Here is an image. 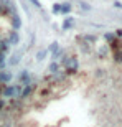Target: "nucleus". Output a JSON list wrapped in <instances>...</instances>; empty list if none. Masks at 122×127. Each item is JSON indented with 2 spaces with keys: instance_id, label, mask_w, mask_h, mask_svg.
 Segmentation results:
<instances>
[{
  "instance_id": "dca6fc26",
  "label": "nucleus",
  "mask_w": 122,
  "mask_h": 127,
  "mask_svg": "<svg viewBox=\"0 0 122 127\" xmlns=\"http://www.w3.org/2000/svg\"><path fill=\"white\" fill-rule=\"evenodd\" d=\"M79 7H81V8H83V10H91V7H89V5H88V3H84V2H83V3L79 5Z\"/></svg>"
},
{
  "instance_id": "9d476101",
  "label": "nucleus",
  "mask_w": 122,
  "mask_h": 127,
  "mask_svg": "<svg viewBox=\"0 0 122 127\" xmlns=\"http://www.w3.org/2000/svg\"><path fill=\"white\" fill-rule=\"evenodd\" d=\"M71 12V5L69 3H63L61 5V12L60 13H69Z\"/></svg>"
},
{
  "instance_id": "0eeeda50",
  "label": "nucleus",
  "mask_w": 122,
  "mask_h": 127,
  "mask_svg": "<svg viewBox=\"0 0 122 127\" xmlns=\"http://www.w3.org/2000/svg\"><path fill=\"white\" fill-rule=\"evenodd\" d=\"M33 88H35V86H28V84H27V88H25V89H23V93H22V94H20V96H22V97H27V96H30V94H31V91H33Z\"/></svg>"
},
{
  "instance_id": "423d86ee",
  "label": "nucleus",
  "mask_w": 122,
  "mask_h": 127,
  "mask_svg": "<svg viewBox=\"0 0 122 127\" xmlns=\"http://www.w3.org/2000/svg\"><path fill=\"white\" fill-rule=\"evenodd\" d=\"M20 81H22V83H23L25 86L28 84V81H30V74H28V71H23V73L20 74Z\"/></svg>"
},
{
  "instance_id": "aec40b11",
  "label": "nucleus",
  "mask_w": 122,
  "mask_h": 127,
  "mask_svg": "<svg viewBox=\"0 0 122 127\" xmlns=\"http://www.w3.org/2000/svg\"><path fill=\"white\" fill-rule=\"evenodd\" d=\"M116 35H117V36H122V30H116Z\"/></svg>"
},
{
  "instance_id": "a211bd4d",
  "label": "nucleus",
  "mask_w": 122,
  "mask_h": 127,
  "mask_svg": "<svg viewBox=\"0 0 122 127\" xmlns=\"http://www.w3.org/2000/svg\"><path fill=\"white\" fill-rule=\"evenodd\" d=\"M5 66V60H3V55H0V68Z\"/></svg>"
},
{
  "instance_id": "f03ea898",
  "label": "nucleus",
  "mask_w": 122,
  "mask_h": 127,
  "mask_svg": "<svg viewBox=\"0 0 122 127\" xmlns=\"http://www.w3.org/2000/svg\"><path fill=\"white\" fill-rule=\"evenodd\" d=\"M7 97H15V96H18L20 94V88L18 86H10V88H7L3 93Z\"/></svg>"
},
{
  "instance_id": "f257e3e1",
  "label": "nucleus",
  "mask_w": 122,
  "mask_h": 127,
  "mask_svg": "<svg viewBox=\"0 0 122 127\" xmlns=\"http://www.w3.org/2000/svg\"><path fill=\"white\" fill-rule=\"evenodd\" d=\"M63 63H64L66 66V73H69V74H74L76 71H78V60L76 58H63Z\"/></svg>"
},
{
  "instance_id": "f8f14e48",
  "label": "nucleus",
  "mask_w": 122,
  "mask_h": 127,
  "mask_svg": "<svg viewBox=\"0 0 122 127\" xmlns=\"http://www.w3.org/2000/svg\"><path fill=\"white\" fill-rule=\"evenodd\" d=\"M45 56H46V51H38V53H36V60H38V61L45 60Z\"/></svg>"
},
{
  "instance_id": "39448f33",
  "label": "nucleus",
  "mask_w": 122,
  "mask_h": 127,
  "mask_svg": "<svg viewBox=\"0 0 122 127\" xmlns=\"http://www.w3.org/2000/svg\"><path fill=\"white\" fill-rule=\"evenodd\" d=\"M18 33L17 32H13L12 33V35H10V40H8V45H17V43H18Z\"/></svg>"
},
{
  "instance_id": "4468645a",
  "label": "nucleus",
  "mask_w": 122,
  "mask_h": 127,
  "mask_svg": "<svg viewBox=\"0 0 122 127\" xmlns=\"http://www.w3.org/2000/svg\"><path fill=\"white\" fill-rule=\"evenodd\" d=\"M106 40L111 43V41H114V40H116V36H114L112 33H106Z\"/></svg>"
},
{
  "instance_id": "6e6552de",
  "label": "nucleus",
  "mask_w": 122,
  "mask_h": 127,
  "mask_svg": "<svg viewBox=\"0 0 122 127\" xmlns=\"http://www.w3.org/2000/svg\"><path fill=\"white\" fill-rule=\"evenodd\" d=\"M58 68H60V64H58V63H51V64H50V68H48V71H50L51 74H56V73H58Z\"/></svg>"
},
{
  "instance_id": "7ed1b4c3",
  "label": "nucleus",
  "mask_w": 122,
  "mask_h": 127,
  "mask_svg": "<svg viewBox=\"0 0 122 127\" xmlns=\"http://www.w3.org/2000/svg\"><path fill=\"white\" fill-rule=\"evenodd\" d=\"M12 25H13L15 30H20V27H22V20H20V17L17 13L13 15V18H12Z\"/></svg>"
},
{
  "instance_id": "f3484780",
  "label": "nucleus",
  "mask_w": 122,
  "mask_h": 127,
  "mask_svg": "<svg viewBox=\"0 0 122 127\" xmlns=\"http://www.w3.org/2000/svg\"><path fill=\"white\" fill-rule=\"evenodd\" d=\"M30 2H31V3L35 5V7H38V8H40V7H41V3H40V2H38V0H30Z\"/></svg>"
},
{
  "instance_id": "1a4fd4ad",
  "label": "nucleus",
  "mask_w": 122,
  "mask_h": 127,
  "mask_svg": "<svg viewBox=\"0 0 122 127\" xmlns=\"http://www.w3.org/2000/svg\"><path fill=\"white\" fill-rule=\"evenodd\" d=\"M114 60L117 63H122V51L121 50H114Z\"/></svg>"
},
{
  "instance_id": "20e7f679",
  "label": "nucleus",
  "mask_w": 122,
  "mask_h": 127,
  "mask_svg": "<svg viewBox=\"0 0 122 127\" xmlns=\"http://www.w3.org/2000/svg\"><path fill=\"white\" fill-rule=\"evenodd\" d=\"M10 79H12L10 73H7V71H0V81H2V83H8Z\"/></svg>"
},
{
  "instance_id": "ddd939ff",
  "label": "nucleus",
  "mask_w": 122,
  "mask_h": 127,
  "mask_svg": "<svg viewBox=\"0 0 122 127\" xmlns=\"http://www.w3.org/2000/svg\"><path fill=\"white\" fill-rule=\"evenodd\" d=\"M60 12H61V5L55 3V5H53V13H60Z\"/></svg>"
},
{
  "instance_id": "9b49d317",
  "label": "nucleus",
  "mask_w": 122,
  "mask_h": 127,
  "mask_svg": "<svg viewBox=\"0 0 122 127\" xmlns=\"http://www.w3.org/2000/svg\"><path fill=\"white\" fill-rule=\"evenodd\" d=\"M73 27V18H66L64 20V23H63V30H68Z\"/></svg>"
},
{
  "instance_id": "2eb2a0df",
  "label": "nucleus",
  "mask_w": 122,
  "mask_h": 127,
  "mask_svg": "<svg viewBox=\"0 0 122 127\" xmlns=\"http://www.w3.org/2000/svg\"><path fill=\"white\" fill-rule=\"evenodd\" d=\"M18 61H20V55H15V56L12 58V61H10V63H12V64H17Z\"/></svg>"
},
{
  "instance_id": "6ab92c4d",
  "label": "nucleus",
  "mask_w": 122,
  "mask_h": 127,
  "mask_svg": "<svg viewBox=\"0 0 122 127\" xmlns=\"http://www.w3.org/2000/svg\"><path fill=\"white\" fill-rule=\"evenodd\" d=\"M114 7H116V8H122V3L121 2H114Z\"/></svg>"
}]
</instances>
